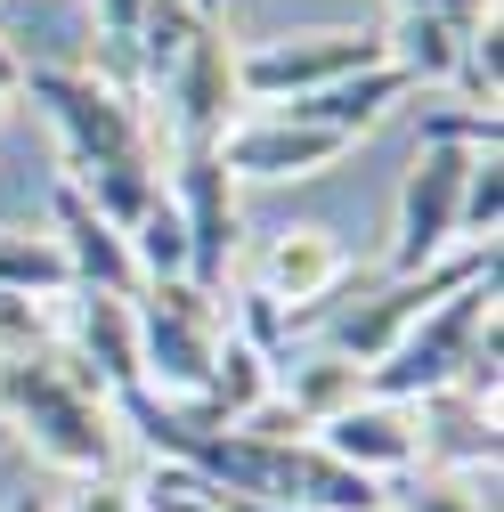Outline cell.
Wrapping results in <instances>:
<instances>
[{
    "label": "cell",
    "instance_id": "5b68a950",
    "mask_svg": "<svg viewBox=\"0 0 504 512\" xmlns=\"http://www.w3.org/2000/svg\"><path fill=\"white\" fill-rule=\"evenodd\" d=\"M139 317V382L155 399H204V382H212V350H220V293L204 285H147L131 301Z\"/></svg>",
    "mask_w": 504,
    "mask_h": 512
},
{
    "label": "cell",
    "instance_id": "9c48e42d",
    "mask_svg": "<svg viewBox=\"0 0 504 512\" xmlns=\"http://www.w3.org/2000/svg\"><path fill=\"white\" fill-rule=\"evenodd\" d=\"M212 147H220L228 179H261V187H277V179H318V171H334V163L350 155V139H342V131L293 122V114H277V106L236 114Z\"/></svg>",
    "mask_w": 504,
    "mask_h": 512
},
{
    "label": "cell",
    "instance_id": "603a6c76",
    "mask_svg": "<svg viewBox=\"0 0 504 512\" xmlns=\"http://www.w3.org/2000/svg\"><path fill=\"white\" fill-rule=\"evenodd\" d=\"M155 9V0H90V17H98V41L122 57V49H131V33H139V17Z\"/></svg>",
    "mask_w": 504,
    "mask_h": 512
},
{
    "label": "cell",
    "instance_id": "83f0119b",
    "mask_svg": "<svg viewBox=\"0 0 504 512\" xmlns=\"http://www.w3.org/2000/svg\"><path fill=\"white\" fill-rule=\"evenodd\" d=\"M9 98H17V82H0V114H9Z\"/></svg>",
    "mask_w": 504,
    "mask_h": 512
},
{
    "label": "cell",
    "instance_id": "52a82bcc",
    "mask_svg": "<svg viewBox=\"0 0 504 512\" xmlns=\"http://www.w3.org/2000/svg\"><path fill=\"white\" fill-rule=\"evenodd\" d=\"M163 196H171L179 236H187V285L228 293V269H236V179H228L220 147L212 139H171Z\"/></svg>",
    "mask_w": 504,
    "mask_h": 512
},
{
    "label": "cell",
    "instance_id": "cb8c5ba5",
    "mask_svg": "<svg viewBox=\"0 0 504 512\" xmlns=\"http://www.w3.org/2000/svg\"><path fill=\"white\" fill-rule=\"evenodd\" d=\"M391 17H456V25H480V17H496V0H391Z\"/></svg>",
    "mask_w": 504,
    "mask_h": 512
},
{
    "label": "cell",
    "instance_id": "e0dca14e",
    "mask_svg": "<svg viewBox=\"0 0 504 512\" xmlns=\"http://www.w3.org/2000/svg\"><path fill=\"white\" fill-rule=\"evenodd\" d=\"M358 391H366V374H358L350 358H334V350H309V358H285V366H277V399H285L309 431H318L326 415H342Z\"/></svg>",
    "mask_w": 504,
    "mask_h": 512
},
{
    "label": "cell",
    "instance_id": "ffe728a7",
    "mask_svg": "<svg viewBox=\"0 0 504 512\" xmlns=\"http://www.w3.org/2000/svg\"><path fill=\"white\" fill-rule=\"evenodd\" d=\"M423 139H431V147H472V155H496L504 122H496V106H423Z\"/></svg>",
    "mask_w": 504,
    "mask_h": 512
},
{
    "label": "cell",
    "instance_id": "30bf717a",
    "mask_svg": "<svg viewBox=\"0 0 504 512\" xmlns=\"http://www.w3.org/2000/svg\"><path fill=\"white\" fill-rule=\"evenodd\" d=\"M309 439H318L334 464L366 472L374 488H391L399 472H415V464H423V456H415V407H399V399H374V391H358L342 415H326Z\"/></svg>",
    "mask_w": 504,
    "mask_h": 512
},
{
    "label": "cell",
    "instance_id": "d6986e66",
    "mask_svg": "<svg viewBox=\"0 0 504 512\" xmlns=\"http://www.w3.org/2000/svg\"><path fill=\"white\" fill-rule=\"evenodd\" d=\"M383 512H488L480 504V488L472 480H456V472H399L391 488H383Z\"/></svg>",
    "mask_w": 504,
    "mask_h": 512
},
{
    "label": "cell",
    "instance_id": "f1b7e54d",
    "mask_svg": "<svg viewBox=\"0 0 504 512\" xmlns=\"http://www.w3.org/2000/svg\"><path fill=\"white\" fill-rule=\"evenodd\" d=\"M0 374H9V350H0Z\"/></svg>",
    "mask_w": 504,
    "mask_h": 512
},
{
    "label": "cell",
    "instance_id": "44dd1931",
    "mask_svg": "<svg viewBox=\"0 0 504 512\" xmlns=\"http://www.w3.org/2000/svg\"><path fill=\"white\" fill-rule=\"evenodd\" d=\"M496 220H504V171H496V155H480L464 179V244L496 252Z\"/></svg>",
    "mask_w": 504,
    "mask_h": 512
},
{
    "label": "cell",
    "instance_id": "5bb4252c",
    "mask_svg": "<svg viewBox=\"0 0 504 512\" xmlns=\"http://www.w3.org/2000/svg\"><path fill=\"white\" fill-rule=\"evenodd\" d=\"M74 301V317H66V334H74V366L98 382V391L114 399V391H131L139 382V317H131V301H114V293H66Z\"/></svg>",
    "mask_w": 504,
    "mask_h": 512
},
{
    "label": "cell",
    "instance_id": "7c38bea8",
    "mask_svg": "<svg viewBox=\"0 0 504 512\" xmlns=\"http://www.w3.org/2000/svg\"><path fill=\"white\" fill-rule=\"evenodd\" d=\"M49 236L57 252H66V269H74V293H114V301H139V261H131V236L106 228L66 179H57V196H49Z\"/></svg>",
    "mask_w": 504,
    "mask_h": 512
},
{
    "label": "cell",
    "instance_id": "d4e9b609",
    "mask_svg": "<svg viewBox=\"0 0 504 512\" xmlns=\"http://www.w3.org/2000/svg\"><path fill=\"white\" fill-rule=\"evenodd\" d=\"M0 512H49V496H9Z\"/></svg>",
    "mask_w": 504,
    "mask_h": 512
},
{
    "label": "cell",
    "instance_id": "2e32d148",
    "mask_svg": "<svg viewBox=\"0 0 504 512\" xmlns=\"http://www.w3.org/2000/svg\"><path fill=\"white\" fill-rule=\"evenodd\" d=\"M407 98V82L391 74V66H366V74H350V82H326V90H309V98H293V106H277V114H293V122H318V131H342L350 147L383 122L391 106Z\"/></svg>",
    "mask_w": 504,
    "mask_h": 512
},
{
    "label": "cell",
    "instance_id": "ba28073f",
    "mask_svg": "<svg viewBox=\"0 0 504 512\" xmlns=\"http://www.w3.org/2000/svg\"><path fill=\"white\" fill-rule=\"evenodd\" d=\"M342 277H350V252H342V236H334V228H318V220L277 228V236L261 244V261H252V293L277 301L293 334H301V326H318V317L334 309Z\"/></svg>",
    "mask_w": 504,
    "mask_h": 512
},
{
    "label": "cell",
    "instance_id": "8fae6325",
    "mask_svg": "<svg viewBox=\"0 0 504 512\" xmlns=\"http://www.w3.org/2000/svg\"><path fill=\"white\" fill-rule=\"evenodd\" d=\"M236 41L228 25H204L196 41H187L179 74L163 82V114H171V139H220L236 122Z\"/></svg>",
    "mask_w": 504,
    "mask_h": 512
},
{
    "label": "cell",
    "instance_id": "7402d4cb",
    "mask_svg": "<svg viewBox=\"0 0 504 512\" xmlns=\"http://www.w3.org/2000/svg\"><path fill=\"white\" fill-rule=\"evenodd\" d=\"M49 512H139V488H122V480H74V496H57Z\"/></svg>",
    "mask_w": 504,
    "mask_h": 512
},
{
    "label": "cell",
    "instance_id": "9a60e30c",
    "mask_svg": "<svg viewBox=\"0 0 504 512\" xmlns=\"http://www.w3.org/2000/svg\"><path fill=\"white\" fill-rule=\"evenodd\" d=\"M480 25H488V17H480ZM464 49H472V25H456V17H391V25H383V66H391L407 90L456 82V74H464Z\"/></svg>",
    "mask_w": 504,
    "mask_h": 512
},
{
    "label": "cell",
    "instance_id": "8992f818",
    "mask_svg": "<svg viewBox=\"0 0 504 512\" xmlns=\"http://www.w3.org/2000/svg\"><path fill=\"white\" fill-rule=\"evenodd\" d=\"M472 147H431L415 139L407 187H399V220H391V277H423L448 252H464V179H472Z\"/></svg>",
    "mask_w": 504,
    "mask_h": 512
},
{
    "label": "cell",
    "instance_id": "4fadbf2b",
    "mask_svg": "<svg viewBox=\"0 0 504 512\" xmlns=\"http://www.w3.org/2000/svg\"><path fill=\"white\" fill-rule=\"evenodd\" d=\"M496 407L488 399H472V391H431V399H415V456H423V472H456V480H472V472H496Z\"/></svg>",
    "mask_w": 504,
    "mask_h": 512
},
{
    "label": "cell",
    "instance_id": "4316f807",
    "mask_svg": "<svg viewBox=\"0 0 504 512\" xmlns=\"http://www.w3.org/2000/svg\"><path fill=\"white\" fill-rule=\"evenodd\" d=\"M187 9H196V17H212V25H220V9H228V0H187Z\"/></svg>",
    "mask_w": 504,
    "mask_h": 512
},
{
    "label": "cell",
    "instance_id": "277c9868",
    "mask_svg": "<svg viewBox=\"0 0 504 512\" xmlns=\"http://www.w3.org/2000/svg\"><path fill=\"white\" fill-rule=\"evenodd\" d=\"M366 66H383V33L374 25H301L236 49V98L244 106H293L326 82H350Z\"/></svg>",
    "mask_w": 504,
    "mask_h": 512
},
{
    "label": "cell",
    "instance_id": "ac0fdd59",
    "mask_svg": "<svg viewBox=\"0 0 504 512\" xmlns=\"http://www.w3.org/2000/svg\"><path fill=\"white\" fill-rule=\"evenodd\" d=\"M0 293H25V301H66L74 269L57 252L49 228H0Z\"/></svg>",
    "mask_w": 504,
    "mask_h": 512
},
{
    "label": "cell",
    "instance_id": "f546056e",
    "mask_svg": "<svg viewBox=\"0 0 504 512\" xmlns=\"http://www.w3.org/2000/svg\"><path fill=\"white\" fill-rule=\"evenodd\" d=\"M82 9H90V0H82Z\"/></svg>",
    "mask_w": 504,
    "mask_h": 512
},
{
    "label": "cell",
    "instance_id": "484cf974",
    "mask_svg": "<svg viewBox=\"0 0 504 512\" xmlns=\"http://www.w3.org/2000/svg\"><path fill=\"white\" fill-rule=\"evenodd\" d=\"M0 82H17V49H9V33H0Z\"/></svg>",
    "mask_w": 504,
    "mask_h": 512
},
{
    "label": "cell",
    "instance_id": "3957f363",
    "mask_svg": "<svg viewBox=\"0 0 504 512\" xmlns=\"http://www.w3.org/2000/svg\"><path fill=\"white\" fill-rule=\"evenodd\" d=\"M496 317V269L488 277H472V285H456V293H439L415 326L366 366V391L374 399H399V407H415V399H431V391H456V374H464V350H472V334Z\"/></svg>",
    "mask_w": 504,
    "mask_h": 512
},
{
    "label": "cell",
    "instance_id": "7a4b0ae2",
    "mask_svg": "<svg viewBox=\"0 0 504 512\" xmlns=\"http://www.w3.org/2000/svg\"><path fill=\"white\" fill-rule=\"evenodd\" d=\"M0 423H9L49 472H66V480H114V464H122L114 399L66 350L9 358V374H0Z\"/></svg>",
    "mask_w": 504,
    "mask_h": 512
},
{
    "label": "cell",
    "instance_id": "6da1fadb",
    "mask_svg": "<svg viewBox=\"0 0 504 512\" xmlns=\"http://www.w3.org/2000/svg\"><path fill=\"white\" fill-rule=\"evenodd\" d=\"M17 90L49 114L57 147H66V171L57 179H66L106 228L131 236L163 196V147L147 131L139 98L122 82H106V74H90V66H17Z\"/></svg>",
    "mask_w": 504,
    "mask_h": 512
}]
</instances>
